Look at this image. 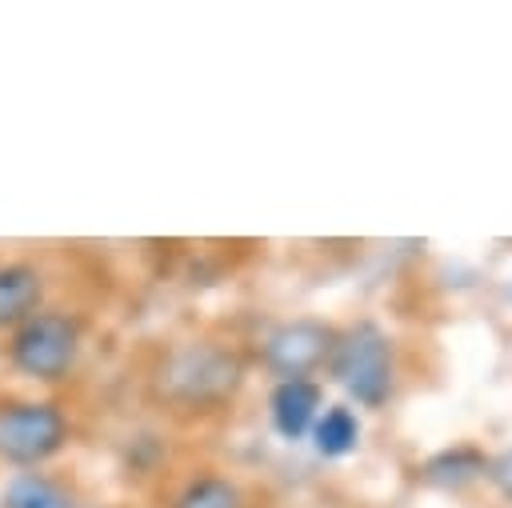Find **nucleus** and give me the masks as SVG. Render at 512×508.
<instances>
[{
  "mask_svg": "<svg viewBox=\"0 0 512 508\" xmlns=\"http://www.w3.org/2000/svg\"><path fill=\"white\" fill-rule=\"evenodd\" d=\"M80 356V320L60 308H40L8 332V364L36 380L56 384L76 368Z\"/></svg>",
  "mask_w": 512,
  "mask_h": 508,
  "instance_id": "obj_1",
  "label": "nucleus"
},
{
  "mask_svg": "<svg viewBox=\"0 0 512 508\" xmlns=\"http://www.w3.org/2000/svg\"><path fill=\"white\" fill-rule=\"evenodd\" d=\"M68 444V416L52 400H0V460L36 472Z\"/></svg>",
  "mask_w": 512,
  "mask_h": 508,
  "instance_id": "obj_2",
  "label": "nucleus"
},
{
  "mask_svg": "<svg viewBox=\"0 0 512 508\" xmlns=\"http://www.w3.org/2000/svg\"><path fill=\"white\" fill-rule=\"evenodd\" d=\"M332 376L364 408H380L392 392V348L376 324H356L332 340Z\"/></svg>",
  "mask_w": 512,
  "mask_h": 508,
  "instance_id": "obj_3",
  "label": "nucleus"
},
{
  "mask_svg": "<svg viewBox=\"0 0 512 508\" xmlns=\"http://www.w3.org/2000/svg\"><path fill=\"white\" fill-rule=\"evenodd\" d=\"M328 352H332V332L324 324H316V320L280 324L264 340V364L280 380H304Z\"/></svg>",
  "mask_w": 512,
  "mask_h": 508,
  "instance_id": "obj_4",
  "label": "nucleus"
},
{
  "mask_svg": "<svg viewBox=\"0 0 512 508\" xmlns=\"http://www.w3.org/2000/svg\"><path fill=\"white\" fill-rule=\"evenodd\" d=\"M44 300V272L28 260H4L0 264V332H12L32 312H40Z\"/></svg>",
  "mask_w": 512,
  "mask_h": 508,
  "instance_id": "obj_5",
  "label": "nucleus"
},
{
  "mask_svg": "<svg viewBox=\"0 0 512 508\" xmlns=\"http://www.w3.org/2000/svg\"><path fill=\"white\" fill-rule=\"evenodd\" d=\"M316 408H320V388L312 380H280L272 388V396H268L272 428L284 440H300L304 432H312Z\"/></svg>",
  "mask_w": 512,
  "mask_h": 508,
  "instance_id": "obj_6",
  "label": "nucleus"
},
{
  "mask_svg": "<svg viewBox=\"0 0 512 508\" xmlns=\"http://www.w3.org/2000/svg\"><path fill=\"white\" fill-rule=\"evenodd\" d=\"M0 508H72V500L44 472H16L0 492Z\"/></svg>",
  "mask_w": 512,
  "mask_h": 508,
  "instance_id": "obj_7",
  "label": "nucleus"
},
{
  "mask_svg": "<svg viewBox=\"0 0 512 508\" xmlns=\"http://www.w3.org/2000/svg\"><path fill=\"white\" fill-rule=\"evenodd\" d=\"M356 440H360V420L352 416V408H344V404H336V408H328L324 416H316V424H312V444H316V452L320 456H348L352 448H356Z\"/></svg>",
  "mask_w": 512,
  "mask_h": 508,
  "instance_id": "obj_8",
  "label": "nucleus"
},
{
  "mask_svg": "<svg viewBox=\"0 0 512 508\" xmlns=\"http://www.w3.org/2000/svg\"><path fill=\"white\" fill-rule=\"evenodd\" d=\"M172 508H240V488L224 476H196L180 488Z\"/></svg>",
  "mask_w": 512,
  "mask_h": 508,
  "instance_id": "obj_9",
  "label": "nucleus"
},
{
  "mask_svg": "<svg viewBox=\"0 0 512 508\" xmlns=\"http://www.w3.org/2000/svg\"><path fill=\"white\" fill-rule=\"evenodd\" d=\"M484 472V456L480 452H472V448H452V452H440V456H432L428 464H424V480H432V484H464V480H472V476H480Z\"/></svg>",
  "mask_w": 512,
  "mask_h": 508,
  "instance_id": "obj_10",
  "label": "nucleus"
},
{
  "mask_svg": "<svg viewBox=\"0 0 512 508\" xmlns=\"http://www.w3.org/2000/svg\"><path fill=\"white\" fill-rule=\"evenodd\" d=\"M488 476H492V480L512 496V452H504V456L492 464V472H488Z\"/></svg>",
  "mask_w": 512,
  "mask_h": 508,
  "instance_id": "obj_11",
  "label": "nucleus"
}]
</instances>
